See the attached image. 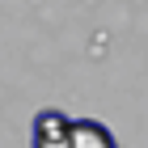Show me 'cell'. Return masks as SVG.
<instances>
[{
    "mask_svg": "<svg viewBox=\"0 0 148 148\" xmlns=\"http://www.w3.org/2000/svg\"><path fill=\"white\" fill-rule=\"evenodd\" d=\"M68 148H119V144H114V136H110L106 123H97V119H76Z\"/></svg>",
    "mask_w": 148,
    "mask_h": 148,
    "instance_id": "2",
    "label": "cell"
},
{
    "mask_svg": "<svg viewBox=\"0 0 148 148\" xmlns=\"http://www.w3.org/2000/svg\"><path fill=\"white\" fill-rule=\"evenodd\" d=\"M68 140H72V119H64L59 110L34 114V127H30V148H68Z\"/></svg>",
    "mask_w": 148,
    "mask_h": 148,
    "instance_id": "1",
    "label": "cell"
}]
</instances>
